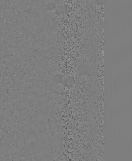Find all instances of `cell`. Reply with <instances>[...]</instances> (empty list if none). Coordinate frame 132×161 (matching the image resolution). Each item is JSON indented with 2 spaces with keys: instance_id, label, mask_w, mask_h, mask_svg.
<instances>
[{
  "instance_id": "1",
  "label": "cell",
  "mask_w": 132,
  "mask_h": 161,
  "mask_svg": "<svg viewBox=\"0 0 132 161\" xmlns=\"http://www.w3.org/2000/svg\"><path fill=\"white\" fill-rule=\"evenodd\" d=\"M73 80L71 77L66 79L64 82V84L66 87H72L73 84Z\"/></svg>"
}]
</instances>
